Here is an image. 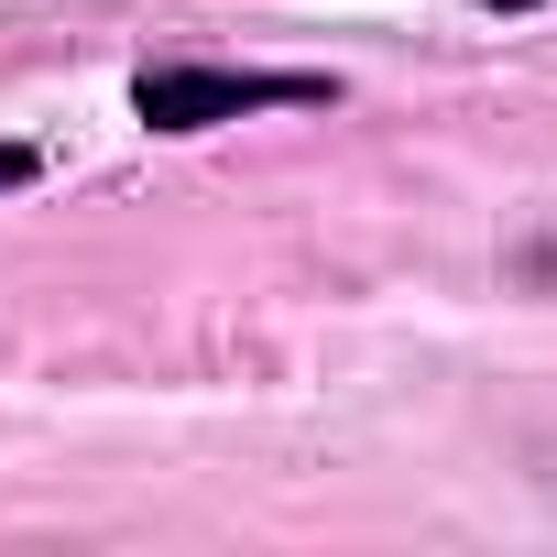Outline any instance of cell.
Listing matches in <instances>:
<instances>
[{
  "instance_id": "6da1fadb",
  "label": "cell",
  "mask_w": 557,
  "mask_h": 557,
  "mask_svg": "<svg viewBox=\"0 0 557 557\" xmlns=\"http://www.w3.org/2000/svg\"><path fill=\"white\" fill-rule=\"evenodd\" d=\"M285 99H329V77H251V66H143L132 110L153 132H219L240 110H285Z\"/></svg>"
},
{
  "instance_id": "7a4b0ae2",
  "label": "cell",
  "mask_w": 557,
  "mask_h": 557,
  "mask_svg": "<svg viewBox=\"0 0 557 557\" xmlns=\"http://www.w3.org/2000/svg\"><path fill=\"white\" fill-rule=\"evenodd\" d=\"M23 175H34V153H23V143H12V153H0V186H23Z\"/></svg>"
},
{
  "instance_id": "3957f363",
  "label": "cell",
  "mask_w": 557,
  "mask_h": 557,
  "mask_svg": "<svg viewBox=\"0 0 557 557\" xmlns=\"http://www.w3.org/2000/svg\"><path fill=\"white\" fill-rule=\"evenodd\" d=\"M492 12H535V0H492Z\"/></svg>"
}]
</instances>
